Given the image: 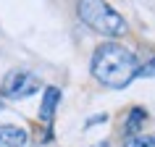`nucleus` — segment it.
Masks as SVG:
<instances>
[{
  "label": "nucleus",
  "instance_id": "1",
  "mask_svg": "<svg viewBox=\"0 0 155 147\" xmlns=\"http://www.w3.org/2000/svg\"><path fill=\"white\" fill-rule=\"evenodd\" d=\"M92 76L110 90H124L137 76V58L118 42H103L92 55Z\"/></svg>",
  "mask_w": 155,
  "mask_h": 147
},
{
  "label": "nucleus",
  "instance_id": "2",
  "mask_svg": "<svg viewBox=\"0 0 155 147\" xmlns=\"http://www.w3.org/2000/svg\"><path fill=\"white\" fill-rule=\"evenodd\" d=\"M76 13L97 34H105V37H124L126 34L124 16L105 0H79L76 3Z\"/></svg>",
  "mask_w": 155,
  "mask_h": 147
},
{
  "label": "nucleus",
  "instance_id": "3",
  "mask_svg": "<svg viewBox=\"0 0 155 147\" xmlns=\"http://www.w3.org/2000/svg\"><path fill=\"white\" fill-rule=\"evenodd\" d=\"M40 87H42V82L34 76V74H29V71H11V74H5L0 92H3V97H8V100H24V97H29V95H34Z\"/></svg>",
  "mask_w": 155,
  "mask_h": 147
},
{
  "label": "nucleus",
  "instance_id": "4",
  "mask_svg": "<svg viewBox=\"0 0 155 147\" xmlns=\"http://www.w3.org/2000/svg\"><path fill=\"white\" fill-rule=\"evenodd\" d=\"M61 103V90L58 87H48L45 95H42V105H40V121L45 126L53 123V116H55V108Z\"/></svg>",
  "mask_w": 155,
  "mask_h": 147
},
{
  "label": "nucleus",
  "instance_id": "5",
  "mask_svg": "<svg viewBox=\"0 0 155 147\" xmlns=\"http://www.w3.org/2000/svg\"><path fill=\"white\" fill-rule=\"evenodd\" d=\"M26 131L13 123H0V147H24Z\"/></svg>",
  "mask_w": 155,
  "mask_h": 147
},
{
  "label": "nucleus",
  "instance_id": "6",
  "mask_svg": "<svg viewBox=\"0 0 155 147\" xmlns=\"http://www.w3.org/2000/svg\"><path fill=\"white\" fill-rule=\"evenodd\" d=\"M145 121H147V110H145V108H131V110H129V118H126V123H124L126 137H134Z\"/></svg>",
  "mask_w": 155,
  "mask_h": 147
},
{
  "label": "nucleus",
  "instance_id": "7",
  "mask_svg": "<svg viewBox=\"0 0 155 147\" xmlns=\"http://www.w3.org/2000/svg\"><path fill=\"white\" fill-rule=\"evenodd\" d=\"M121 147H155V134H134Z\"/></svg>",
  "mask_w": 155,
  "mask_h": 147
},
{
  "label": "nucleus",
  "instance_id": "8",
  "mask_svg": "<svg viewBox=\"0 0 155 147\" xmlns=\"http://www.w3.org/2000/svg\"><path fill=\"white\" fill-rule=\"evenodd\" d=\"M137 76H147V79H153V76H155V58H153V60H147L145 66H139V68H137Z\"/></svg>",
  "mask_w": 155,
  "mask_h": 147
},
{
  "label": "nucleus",
  "instance_id": "9",
  "mask_svg": "<svg viewBox=\"0 0 155 147\" xmlns=\"http://www.w3.org/2000/svg\"><path fill=\"white\" fill-rule=\"evenodd\" d=\"M95 147H108V142H97V145H95Z\"/></svg>",
  "mask_w": 155,
  "mask_h": 147
},
{
  "label": "nucleus",
  "instance_id": "10",
  "mask_svg": "<svg viewBox=\"0 0 155 147\" xmlns=\"http://www.w3.org/2000/svg\"><path fill=\"white\" fill-rule=\"evenodd\" d=\"M0 108H3V100H0Z\"/></svg>",
  "mask_w": 155,
  "mask_h": 147
}]
</instances>
